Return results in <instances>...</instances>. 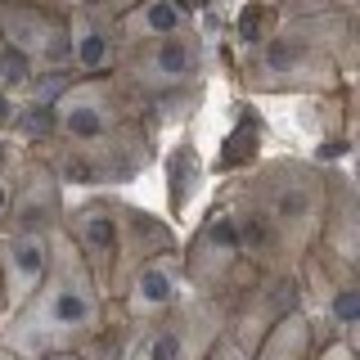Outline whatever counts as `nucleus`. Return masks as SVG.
<instances>
[{
	"instance_id": "f257e3e1",
	"label": "nucleus",
	"mask_w": 360,
	"mask_h": 360,
	"mask_svg": "<svg viewBox=\"0 0 360 360\" xmlns=\"http://www.w3.org/2000/svg\"><path fill=\"white\" fill-rule=\"evenodd\" d=\"M239 225L243 262L257 275H292L315 248L333 194V172L311 158H266L221 189Z\"/></svg>"
},
{
	"instance_id": "f03ea898",
	"label": "nucleus",
	"mask_w": 360,
	"mask_h": 360,
	"mask_svg": "<svg viewBox=\"0 0 360 360\" xmlns=\"http://www.w3.org/2000/svg\"><path fill=\"white\" fill-rule=\"evenodd\" d=\"M104 329H108V302L99 297L82 252L59 225L50 270H45L41 288L0 324V347L22 360H45L54 352H77V347L99 342Z\"/></svg>"
},
{
	"instance_id": "7ed1b4c3",
	"label": "nucleus",
	"mask_w": 360,
	"mask_h": 360,
	"mask_svg": "<svg viewBox=\"0 0 360 360\" xmlns=\"http://www.w3.org/2000/svg\"><path fill=\"white\" fill-rule=\"evenodd\" d=\"M63 234L72 239V248L82 252V262L95 279L99 297L117 302L122 288L131 284V275L144 262L162 252H176L180 239L172 230V221L153 217V212L135 207L127 198H112V194H90L77 207L63 212Z\"/></svg>"
},
{
	"instance_id": "20e7f679",
	"label": "nucleus",
	"mask_w": 360,
	"mask_h": 360,
	"mask_svg": "<svg viewBox=\"0 0 360 360\" xmlns=\"http://www.w3.org/2000/svg\"><path fill=\"white\" fill-rule=\"evenodd\" d=\"M112 77L127 86V95L135 104L149 112V104H158V99H172L202 82V37L194 27H185L176 37L117 45Z\"/></svg>"
},
{
	"instance_id": "39448f33",
	"label": "nucleus",
	"mask_w": 360,
	"mask_h": 360,
	"mask_svg": "<svg viewBox=\"0 0 360 360\" xmlns=\"http://www.w3.org/2000/svg\"><path fill=\"white\" fill-rule=\"evenodd\" d=\"M176 252H180V270H185V288L194 297H207V302H225L230 292H239L257 275L243 262L239 225H234V212L225 202V194H217L207 217L194 225V234Z\"/></svg>"
},
{
	"instance_id": "423d86ee",
	"label": "nucleus",
	"mask_w": 360,
	"mask_h": 360,
	"mask_svg": "<svg viewBox=\"0 0 360 360\" xmlns=\"http://www.w3.org/2000/svg\"><path fill=\"white\" fill-rule=\"evenodd\" d=\"M37 153L54 167V176L63 185H86V189L127 185L153 162V127H149V117H140L131 127H122L117 135H104V140H90V144L50 140Z\"/></svg>"
},
{
	"instance_id": "0eeeda50",
	"label": "nucleus",
	"mask_w": 360,
	"mask_h": 360,
	"mask_svg": "<svg viewBox=\"0 0 360 360\" xmlns=\"http://www.w3.org/2000/svg\"><path fill=\"white\" fill-rule=\"evenodd\" d=\"M149 117L135 99L127 95V86L112 72H95V77H68L63 90L50 99V140L59 144H90L117 135L122 127Z\"/></svg>"
},
{
	"instance_id": "6e6552de",
	"label": "nucleus",
	"mask_w": 360,
	"mask_h": 360,
	"mask_svg": "<svg viewBox=\"0 0 360 360\" xmlns=\"http://www.w3.org/2000/svg\"><path fill=\"white\" fill-rule=\"evenodd\" d=\"M72 5L77 0H0V41L14 45L37 72H68Z\"/></svg>"
},
{
	"instance_id": "1a4fd4ad",
	"label": "nucleus",
	"mask_w": 360,
	"mask_h": 360,
	"mask_svg": "<svg viewBox=\"0 0 360 360\" xmlns=\"http://www.w3.org/2000/svg\"><path fill=\"white\" fill-rule=\"evenodd\" d=\"M221 333H225L221 307L189 292V297L167 311L153 329L140 333V356L135 360H202Z\"/></svg>"
},
{
	"instance_id": "9d476101",
	"label": "nucleus",
	"mask_w": 360,
	"mask_h": 360,
	"mask_svg": "<svg viewBox=\"0 0 360 360\" xmlns=\"http://www.w3.org/2000/svg\"><path fill=\"white\" fill-rule=\"evenodd\" d=\"M185 297H189V288H185V270H180V252H162V257H153V262H144L135 270L131 284L122 288V297L112 307H117L122 324L131 333H144L172 307H180Z\"/></svg>"
},
{
	"instance_id": "9b49d317",
	"label": "nucleus",
	"mask_w": 360,
	"mask_h": 360,
	"mask_svg": "<svg viewBox=\"0 0 360 360\" xmlns=\"http://www.w3.org/2000/svg\"><path fill=\"white\" fill-rule=\"evenodd\" d=\"M63 180L54 176V167L45 162L37 149H22L18 180H14V202H9V221L5 230H32V234H50L63 225ZM0 230V234H5Z\"/></svg>"
},
{
	"instance_id": "f8f14e48",
	"label": "nucleus",
	"mask_w": 360,
	"mask_h": 360,
	"mask_svg": "<svg viewBox=\"0 0 360 360\" xmlns=\"http://www.w3.org/2000/svg\"><path fill=\"white\" fill-rule=\"evenodd\" d=\"M311 257L329 275L356 279V266H360V198H356V180L342 176V172H333L329 212H324V225L315 234Z\"/></svg>"
},
{
	"instance_id": "ddd939ff",
	"label": "nucleus",
	"mask_w": 360,
	"mask_h": 360,
	"mask_svg": "<svg viewBox=\"0 0 360 360\" xmlns=\"http://www.w3.org/2000/svg\"><path fill=\"white\" fill-rule=\"evenodd\" d=\"M50 252H54V230L50 234H32V230L0 234V311H5V320L41 288L45 270H50Z\"/></svg>"
},
{
	"instance_id": "4468645a",
	"label": "nucleus",
	"mask_w": 360,
	"mask_h": 360,
	"mask_svg": "<svg viewBox=\"0 0 360 360\" xmlns=\"http://www.w3.org/2000/svg\"><path fill=\"white\" fill-rule=\"evenodd\" d=\"M112 54H117V37H112L108 9L77 0L68 14V77L112 72Z\"/></svg>"
},
{
	"instance_id": "2eb2a0df",
	"label": "nucleus",
	"mask_w": 360,
	"mask_h": 360,
	"mask_svg": "<svg viewBox=\"0 0 360 360\" xmlns=\"http://www.w3.org/2000/svg\"><path fill=\"white\" fill-rule=\"evenodd\" d=\"M104 9H108L117 45L176 37V32L189 27V14H185L180 0H122V5H104Z\"/></svg>"
},
{
	"instance_id": "dca6fc26",
	"label": "nucleus",
	"mask_w": 360,
	"mask_h": 360,
	"mask_svg": "<svg viewBox=\"0 0 360 360\" xmlns=\"http://www.w3.org/2000/svg\"><path fill=\"white\" fill-rule=\"evenodd\" d=\"M329 338H338V333L320 320V315L311 307H297V311H288L284 320H275L266 329V338L257 342L252 360H311Z\"/></svg>"
},
{
	"instance_id": "f3484780",
	"label": "nucleus",
	"mask_w": 360,
	"mask_h": 360,
	"mask_svg": "<svg viewBox=\"0 0 360 360\" xmlns=\"http://www.w3.org/2000/svg\"><path fill=\"white\" fill-rule=\"evenodd\" d=\"M202 185V158L194 149V140L189 135H180L176 149L167 153V207H172V217L189 207V198H194V189Z\"/></svg>"
},
{
	"instance_id": "a211bd4d",
	"label": "nucleus",
	"mask_w": 360,
	"mask_h": 360,
	"mask_svg": "<svg viewBox=\"0 0 360 360\" xmlns=\"http://www.w3.org/2000/svg\"><path fill=\"white\" fill-rule=\"evenodd\" d=\"M257 144H262V117H257V108H239V117H234L230 135H225V149L217 158L221 172H248V167L257 162Z\"/></svg>"
},
{
	"instance_id": "6ab92c4d",
	"label": "nucleus",
	"mask_w": 360,
	"mask_h": 360,
	"mask_svg": "<svg viewBox=\"0 0 360 360\" xmlns=\"http://www.w3.org/2000/svg\"><path fill=\"white\" fill-rule=\"evenodd\" d=\"M284 22V5L279 0H248L234 18V37H239L243 50H257L262 41L275 37V27Z\"/></svg>"
},
{
	"instance_id": "aec40b11",
	"label": "nucleus",
	"mask_w": 360,
	"mask_h": 360,
	"mask_svg": "<svg viewBox=\"0 0 360 360\" xmlns=\"http://www.w3.org/2000/svg\"><path fill=\"white\" fill-rule=\"evenodd\" d=\"M22 149L14 135H0V230L9 221V202H14V180H18V162H22Z\"/></svg>"
},
{
	"instance_id": "412c9836",
	"label": "nucleus",
	"mask_w": 360,
	"mask_h": 360,
	"mask_svg": "<svg viewBox=\"0 0 360 360\" xmlns=\"http://www.w3.org/2000/svg\"><path fill=\"white\" fill-rule=\"evenodd\" d=\"M32 82H37V68L22 59L14 45L0 41V90H5V95H18V90H27Z\"/></svg>"
},
{
	"instance_id": "4be33fe9",
	"label": "nucleus",
	"mask_w": 360,
	"mask_h": 360,
	"mask_svg": "<svg viewBox=\"0 0 360 360\" xmlns=\"http://www.w3.org/2000/svg\"><path fill=\"white\" fill-rule=\"evenodd\" d=\"M311 360H356V342H352V338H329Z\"/></svg>"
},
{
	"instance_id": "5701e85b",
	"label": "nucleus",
	"mask_w": 360,
	"mask_h": 360,
	"mask_svg": "<svg viewBox=\"0 0 360 360\" xmlns=\"http://www.w3.org/2000/svg\"><path fill=\"white\" fill-rule=\"evenodd\" d=\"M202 360H252V356H248V352H239V347H234V342H230V338H225V333H221V338H217V342H212V352H207V356H202Z\"/></svg>"
},
{
	"instance_id": "b1692460",
	"label": "nucleus",
	"mask_w": 360,
	"mask_h": 360,
	"mask_svg": "<svg viewBox=\"0 0 360 360\" xmlns=\"http://www.w3.org/2000/svg\"><path fill=\"white\" fill-rule=\"evenodd\" d=\"M0 360H22V356H14V352H5V347H0Z\"/></svg>"
},
{
	"instance_id": "393cba45",
	"label": "nucleus",
	"mask_w": 360,
	"mask_h": 360,
	"mask_svg": "<svg viewBox=\"0 0 360 360\" xmlns=\"http://www.w3.org/2000/svg\"><path fill=\"white\" fill-rule=\"evenodd\" d=\"M0 324H5V311H0Z\"/></svg>"
}]
</instances>
